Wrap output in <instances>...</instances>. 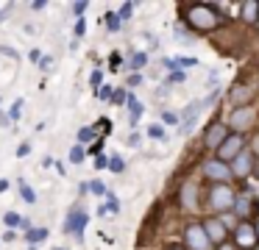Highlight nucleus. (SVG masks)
<instances>
[{
  "label": "nucleus",
  "mask_w": 259,
  "mask_h": 250,
  "mask_svg": "<svg viewBox=\"0 0 259 250\" xmlns=\"http://www.w3.org/2000/svg\"><path fill=\"white\" fill-rule=\"evenodd\" d=\"M184 22L198 33H212L220 25H226V17L220 14V9L214 3H190L187 9H181Z\"/></svg>",
  "instance_id": "f257e3e1"
},
{
  "label": "nucleus",
  "mask_w": 259,
  "mask_h": 250,
  "mask_svg": "<svg viewBox=\"0 0 259 250\" xmlns=\"http://www.w3.org/2000/svg\"><path fill=\"white\" fill-rule=\"evenodd\" d=\"M206 206L212 211H231L234 209V203H237V194H234V189L229 186V183H212L209 186V192H206Z\"/></svg>",
  "instance_id": "f03ea898"
},
{
  "label": "nucleus",
  "mask_w": 259,
  "mask_h": 250,
  "mask_svg": "<svg viewBox=\"0 0 259 250\" xmlns=\"http://www.w3.org/2000/svg\"><path fill=\"white\" fill-rule=\"evenodd\" d=\"M201 172L209 178L212 183H229L231 178H234V170H231V164H226V161L220 159H206L201 164Z\"/></svg>",
  "instance_id": "7ed1b4c3"
},
{
  "label": "nucleus",
  "mask_w": 259,
  "mask_h": 250,
  "mask_svg": "<svg viewBox=\"0 0 259 250\" xmlns=\"http://www.w3.org/2000/svg\"><path fill=\"white\" fill-rule=\"evenodd\" d=\"M184 242L190 250H214L212 239L203 231V222H190V225L184 228Z\"/></svg>",
  "instance_id": "20e7f679"
},
{
  "label": "nucleus",
  "mask_w": 259,
  "mask_h": 250,
  "mask_svg": "<svg viewBox=\"0 0 259 250\" xmlns=\"http://www.w3.org/2000/svg\"><path fill=\"white\" fill-rule=\"evenodd\" d=\"M242 150H245V136H242V133H231V136L226 139L223 144H220V150H218V156H214V159L231 164V161H234L237 156L242 153Z\"/></svg>",
  "instance_id": "39448f33"
},
{
  "label": "nucleus",
  "mask_w": 259,
  "mask_h": 250,
  "mask_svg": "<svg viewBox=\"0 0 259 250\" xmlns=\"http://www.w3.org/2000/svg\"><path fill=\"white\" fill-rule=\"evenodd\" d=\"M229 136H231L229 125L218 120V122H212V125L206 128V133H203V144H206L209 150H214V153H218V150H220V144H223Z\"/></svg>",
  "instance_id": "423d86ee"
},
{
  "label": "nucleus",
  "mask_w": 259,
  "mask_h": 250,
  "mask_svg": "<svg viewBox=\"0 0 259 250\" xmlns=\"http://www.w3.org/2000/svg\"><path fill=\"white\" fill-rule=\"evenodd\" d=\"M87 222H90L87 211H81V209H70V214H67V220H64L62 231H64V233H73L75 239H84Z\"/></svg>",
  "instance_id": "0eeeda50"
},
{
  "label": "nucleus",
  "mask_w": 259,
  "mask_h": 250,
  "mask_svg": "<svg viewBox=\"0 0 259 250\" xmlns=\"http://www.w3.org/2000/svg\"><path fill=\"white\" fill-rule=\"evenodd\" d=\"M234 244L237 250H253L259 244V236H256V228L251 222H240L234 231Z\"/></svg>",
  "instance_id": "6e6552de"
},
{
  "label": "nucleus",
  "mask_w": 259,
  "mask_h": 250,
  "mask_svg": "<svg viewBox=\"0 0 259 250\" xmlns=\"http://www.w3.org/2000/svg\"><path fill=\"white\" fill-rule=\"evenodd\" d=\"M251 122H253V109H251V106H242V109H231L229 111V131L231 133L248 131Z\"/></svg>",
  "instance_id": "1a4fd4ad"
},
{
  "label": "nucleus",
  "mask_w": 259,
  "mask_h": 250,
  "mask_svg": "<svg viewBox=\"0 0 259 250\" xmlns=\"http://www.w3.org/2000/svg\"><path fill=\"white\" fill-rule=\"evenodd\" d=\"M203 231H206L209 239H212L214 247H218V244H223L226 236H229V228H226L223 217H206V220H203Z\"/></svg>",
  "instance_id": "9d476101"
},
{
  "label": "nucleus",
  "mask_w": 259,
  "mask_h": 250,
  "mask_svg": "<svg viewBox=\"0 0 259 250\" xmlns=\"http://www.w3.org/2000/svg\"><path fill=\"white\" fill-rule=\"evenodd\" d=\"M253 100V86H245V83H237V86L229 89V103L234 109H242V106H251Z\"/></svg>",
  "instance_id": "9b49d317"
},
{
  "label": "nucleus",
  "mask_w": 259,
  "mask_h": 250,
  "mask_svg": "<svg viewBox=\"0 0 259 250\" xmlns=\"http://www.w3.org/2000/svg\"><path fill=\"white\" fill-rule=\"evenodd\" d=\"M253 164H256L253 153H251V150H242V153L237 156L234 161H231V170H234V178H248V172H253Z\"/></svg>",
  "instance_id": "f8f14e48"
},
{
  "label": "nucleus",
  "mask_w": 259,
  "mask_h": 250,
  "mask_svg": "<svg viewBox=\"0 0 259 250\" xmlns=\"http://www.w3.org/2000/svg\"><path fill=\"white\" fill-rule=\"evenodd\" d=\"M201 109H203L201 100H192V103L184 109V114H181V133H190L192 128H195V120L201 117Z\"/></svg>",
  "instance_id": "ddd939ff"
},
{
  "label": "nucleus",
  "mask_w": 259,
  "mask_h": 250,
  "mask_svg": "<svg viewBox=\"0 0 259 250\" xmlns=\"http://www.w3.org/2000/svg\"><path fill=\"white\" fill-rule=\"evenodd\" d=\"M251 211H256V200H253V194H237V203H234V214H237V220H242V222H248V214Z\"/></svg>",
  "instance_id": "4468645a"
},
{
  "label": "nucleus",
  "mask_w": 259,
  "mask_h": 250,
  "mask_svg": "<svg viewBox=\"0 0 259 250\" xmlns=\"http://www.w3.org/2000/svg\"><path fill=\"white\" fill-rule=\"evenodd\" d=\"M181 209L184 211H195L198 209V186L192 181H187L181 186Z\"/></svg>",
  "instance_id": "2eb2a0df"
},
{
  "label": "nucleus",
  "mask_w": 259,
  "mask_h": 250,
  "mask_svg": "<svg viewBox=\"0 0 259 250\" xmlns=\"http://www.w3.org/2000/svg\"><path fill=\"white\" fill-rule=\"evenodd\" d=\"M240 20L245 25H256L259 22V0H245L240 6Z\"/></svg>",
  "instance_id": "dca6fc26"
},
{
  "label": "nucleus",
  "mask_w": 259,
  "mask_h": 250,
  "mask_svg": "<svg viewBox=\"0 0 259 250\" xmlns=\"http://www.w3.org/2000/svg\"><path fill=\"white\" fill-rule=\"evenodd\" d=\"M125 106H128V114H131V117H128V122H131V125H137V120H140L142 111H145V109H142V103L134 97V94H128V103H125Z\"/></svg>",
  "instance_id": "f3484780"
},
{
  "label": "nucleus",
  "mask_w": 259,
  "mask_h": 250,
  "mask_svg": "<svg viewBox=\"0 0 259 250\" xmlns=\"http://www.w3.org/2000/svg\"><path fill=\"white\" fill-rule=\"evenodd\" d=\"M48 239V228H31L28 233H25V242L31 244V247H36V244H42Z\"/></svg>",
  "instance_id": "a211bd4d"
},
{
  "label": "nucleus",
  "mask_w": 259,
  "mask_h": 250,
  "mask_svg": "<svg viewBox=\"0 0 259 250\" xmlns=\"http://www.w3.org/2000/svg\"><path fill=\"white\" fill-rule=\"evenodd\" d=\"M98 131H95V128H90V125H87V128H81V131H78V144H95L98 142Z\"/></svg>",
  "instance_id": "6ab92c4d"
},
{
  "label": "nucleus",
  "mask_w": 259,
  "mask_h": 250,
  "mask_svg": "<svg viewBox=\"0 0 259 250\" xmlns=\"http://www.w3.org/2000/svg\"><path fill=\"white\" fill-rule=\"evenodd\" d=\"M148 64V53H134V56H131V59H128V70H142V67H145Z\"/></svg>",
  "instance_id": "aec40b11"
},
{
  "label": "nucleus",
  "mask_w": 259,
  "mask_h": 250,
  "mask_svg": "<svg viewBox=\"0 0 259 250\" xmlns=\"http://www.w3.org/2000/svg\"><path fill=\"white\" fill-rule=\"evenodd\" d=\"M176 67H179L181 72L192 70V67H198V59H195V56H179V59H176Z\"/></svg>",
  "instance_id": "412c9836"
},
{
  "label": "nucleus",
  "mask_w": 259,
  "mask_h": 250,
  "mask_svg": "<svg viewBox=\"0 0 259 250\" xmlns=\"http://www.w3.org/2000/svg\"><path fill=\"white\" fill-rule=\"evenodd\" d=\"M103 22H106L109 31H120V28H123V20H120V14H114V11H109V14L103 17Z\"/></svg>",
  "instance_id": "4be33fe9"
},
{
  "label": "nucleus",
  "mask_w": 259,
  "mask_h": 250,
  "mask_svg": "<svg viewBox=\"0 0 259 250\" xmlns=\"http://www.w3.org/2000/svg\"><path fill=\"white\" fill-rule=\"evenodd\" d=\"M3 222H6L9 231H14L17 225H23V217L17 214V211H6V217H3Z\"/></svg>",
  "instance_id": "5701e85b"
},
{
  "label": "nucleus",
  "mask_w": 259,
  "mask_h": 250,
  "mask_svg": "<svg viewBox=\"0 0 259 250\" xmlns=\"http://www.w3.org/2000/svg\"><path fill=\"white\" fill-rule=\"evenodd\" d=\"M20 117H23V97H17L12 103V109H9V120L12 122H20Z\"/></svg>",
  "instance_id": "b1692460"
},
{
  "label": "nucleus",
  "mask_w": 259,
  "mask_h": 250,
  "mask_svg": "<svg viewBox=\"0 0 259 250\" xmlns=\"http://www.w3.org/2000/svg\"><path fill=\"white\" fill-rule=\"evenodd\" d=\"M17 186H20V194H23V200H25V203H36V192L28 186V183H25V181H20Z\"/></svg>",
  "instance_id": "393cba45"
},
{
  "label": "nucleus",
  "mask_w": 259,
  "mask_h": 250,
  "mask_svg": "<svg viewBox=\"0 0 259 250\" xmlns=\"http://www.w3.org/2000/svg\"><path fill=\"white\" fill-rule=\"evenodd\" d=\"M84 156H87L84 144H75V147L70 150V161H73V164H81V161H84Z\"/></svg>",
  "instance_id": "a878e982"
},
{
  "label": "nucleus",
  "mask_w": 259,
  "mask_h": 250,
  "mask_svg": "<svg viewBox=\"0 0 259 250\" xmlns=\"http://www.w3.org/2000/svg\"><path fill=\"white\" fill-rule=\"evenodd\" d=\"M106 211H109V214H117V211H120V200L117 197H114V192H106Z\"/></svg>",
  "instance_id": "bb28decb"
},
{
  "label": "nucleus",
  "mask_w": 259,
  "mask_h": 250,
  "mask_svg": "<svg viewBox=\"0 0 259 250\" xmlns=\"http://www.w3.org/2000/svg\"><path fill=\"white\" fill-rule=\"evenodd\" d=\"M109 170H112V172H123L125 170V161L120 159V156H112V159H109Z\"/></svg>",
  "instance_id": "cd10ccee"
},
{
  "label": "nucleus",
  "mask_w": 259,
  "mask_h": 250,
  "mask_svg": "<svg viewBox=\"0 0 259 250\" xmlns=\"http://www.w3.org/2000/svg\"><path fill=\"white\" fill-rule=\"evenodd\" d=\"M112 103H114V106H125V103H128V94H125V89H114Z\"/></svg>",
  "instance_id": "c85d7f7f"
},
{
  "label": "nucleus",
  "mask_w": 259,
  "mask_h": 250,
  "mask_svg": "<svg viewBox=\"0 0 259 250\" xmlns=\"http://www.w3.org/2000/svg\"><path fill=\"white\" fill-rule=\"evenodd\" d=\"M148 136L151 139H164V128L159 125V122H153V125L148 128Z\"/></svg>",
  "instance_id": "c756f323"
},
{
  "label": "nucleus",
  "mask_w": 259,
  "mask_h": 250,
  "mask_svg": "<svg viewBox=\"0 0 259 250\" xmlns=\"http://www.w3.org/2000/svg\"><path fill=\"white\" fill-rule=\"evenodd\" d=\"M90 83L95 86V92H98V89L103 86V72H101V70H92V75H90Z\"/></svg>",
  "instance_id": "7c9ffc66"
},
{
  "label": "nucleus",
  "mask_w": 259,
  "mask_h": 250,
  "mask_svg": "<svg viewBox=\"0 0 259 250\" xmlns=\"http://www.w3.org/2000/svg\"><path fill=\"white\" fill-rule=\"evenodd\" d=\"M90 192L98 194V197H106V186H103L101 181H92V183H90Z\"/></svg>",
  "instance_id": "2f4dec72"
},
{
  "label": "nucleus",
  "mask_w": 259,
  "mask_h": 250,
  "mask_svg": "<svg viewBox=\"0 0 259 250\" xmlns=\"http://www.w3.org/2000/svg\"><path fill=\"white\" fill-rule=\"evenodd\" d=\"M98 97H101V100H112L114 97V89L109 86V83H103V86L98 89Z\"/></svg>",
  "instance_id": "473e14b6"
},
{
  "label": "nucleus",
  "mask_w": 259,
  "mask_h": 250,
  "mask_svg": "<svg viewBox=\"0 0 259 250\" xmlns=\"http://www.w3.org/2000/svg\"><path fill=\"white\" fill-rule=\"evenodd\" d=\"M131 14H134V3H123V6H120V20H128Z\"/></svg>",
  "instance_id": "72a5a7b5"
},
{
  "label": "nucleus",
  "mask_w": 259,
  "mask_h": 250,
  "mask_svg": "<svg viewBox=\"0 0 259 250\" xmlns=\"http://www.w3.org/2000/svg\"><path fill=\"white\" fill-rule=\"evenodd\" d=\"M36 67H39L42 72H51V70H53V59H51V56H42V61H39Z\"/></svg>",
  "instance_id": "f704fd0d"
},
{
  "label": "nucleus",
  "mask_w": 259,
  "mask_h": 250,
  "mask_svg": "<svg viewBox=\"0 0 259 250\" xmlns=\"http://www.w3.org/2000/svg\"><path fill=\"white\" fill-rule=\"evenodd\" d=\"M120 64H123V56H120V53L109 56V67H112V70H120Z\"/></svg>",
  "instance_id": "c9c22d12"
},
{
  "label": "nucleus",
  "mask_w": 259,
  "mask_h": 250,
  "mask_svg": "<svg viewBox=\"0 0 259 250\" xmlns=\"http://www.w3.org/2000/svg\"><path fill=\"white\" fill-rule=\"evenodd\" d=\"M87 9H90V3H87V0H78V3H73V14H78V17L84 14Z\"/></svg>",
  "instance_id": "e433bc0d"
},
{
  "label": "nucleus",
  "mask_w": 259,
  "mask_h": 250,
  "mask_svg": "<svg viewBox=\"0 0 259 250\" xmlns=\"http://www.w3.org/2000/svg\"><path fill=\"white\" fill-rule=\"evenodd\" d=\"M101 150H103V139H98L95 144H90V150H87V153L95 156V159H98V156H101Z\"/></svg>",
  "instance_id": "4c0bfd02"
},
{
  "label": "nucleus",
  "mask_w": 259,
  "mask_h": 250,
  "mask_svg": "<svg viewBox=\"0 0 259 250\" xmlns=\"http://www.w3.org/2000/svg\"><path fill=\"white\" fill-rule=\"evenodd\" d=\"M251 153H253V159H259V133L251 136Z\"/></svg>",
  "instance_id": "58836bf2"
},
{
  "label": "nucleus",
  "mask_w": 259,
  "mask_h": 250,
  "mask_svg": "<svg viewBox=\"0 0 259 250\" xmlns=\"http://www.w3.org/2000/svg\"><path fill=\"white\" fill-rule=\"evenodd\" d=\"M167 81H170V83H181V81H187V75L179 70V72H170V78H167Z\"/></svg>",
  "instance_id": "ea45409f"
},
{
  "label": "nucleus",
  "mask_w": 259,
  "mask_h": 250,
  "mask_svg": "<svg viewBox=\"0 0 259 250\" xmlns=\"http://www.w3.org/2000/svg\"><path fill=\"white\" fill-rule=\"evenodd\" d=\"M98 128H101V133H112V122L103 117V120H98Z\"/></svg>",
  "instance_id": "a19ab883"
},
{
  "label": "nucleus",
  "mask_w": 259,
  "mask_h": 250,
  "mask_svg": "<svg viewBox=\"0 0 259 250\" xmlns=\"http://www.w3.org/2000/svg\"><path fill=\"white\" fill-rule=\"evenodd\" d=\"M28 153H31V144H28V142H23V144L17 147V159H25Z\"/></svg>",
  "instance_id": "79ce46f5"
},
{
  "label": "nucleus",
  "mask_w": 259,
  "mask_h": 250,
  "mask_svg": "<svg viewBox=\"0 0 259 250\" xmlns=\"http://www.w3.org/2000/svg\"><path fill=\"white\" fill-rule=\"evenodd\" d=\"M84 31H87V22L78 20V22H75V36H84Z\"/></svg>",
  "instance_id": "37998d69"
},
{
  "label": "nucleus",
  "mask_w": 259,
  "mask_h": 250,
  "mask_svg": "<svg viewBox=\"0 0 259 250\" xmlns=\"http://www.w3.org/2000/svg\"><path fill=\"white\" fill-rule=\"evenodd\" d=\"M162 64H164V70H170V72H176V70H179V67H176V59H164Z\"/></svg>",
  "instance_id": "c03bdc74"
},
{
  "label": "nucleus",
  "mask_w": 259,
  "mask_h": 250,
  "mask_svg": "<svg viewBox=\"0 0 259 250\" xmlns=\"http://www.w3.org/2000/svg\"><path fill=\"white\" fill-rule=\"evenodd\" d=\"M28 59L34 61V64H39V61H42V53H39V50L34 47V50H31V53H28Z\"/></svg>",
  "instance_id": "a18cd8bd"
},
{
  "label": "nucleus",
  "mask_w": 259,
  "mask_h": 250,
  "mask_svg": "<svg viewBox=\"0 0 259 250\" xmlns=\"http://www.w3.org/2000/svg\"><path fill=\"white\" fill-rule=\"evenodd\" d=\"M95 167H98V170H103V167H109V159H106V156H98V159H95Z\"/></svg>",
  "instance_id": "49530a36"
},
{
  "label": "nucleus",
  "mask_w": 259,
  "mask_h": 250,
  "mask_svg": "<svg viewBox=\"0 0 259 250\" xmlns=\"http://www.w3.org/2000/svg\"><path fill=\"white\" fill-rule=\"evenodd\" d=\"M128 86H142V75H137V72H134V75L128 78Z\"/></svg>",
  "instance_id": "de8ad7c7"
},
{
  "label": "nucleus",
  "mask_w": 259,
  "mask_h": 250,
  "mask_svg": "<svg viewBox=\"0 0 259 250\" xmlns=\"http://www.w3.org/2000/svg\"><path fill=\"white\" fill-rule=\"evenodd\" d=\"M0 53H6V56H12V59H20V56H17V50L6 47V44H0Z\"/></svg>",
  "instance_id": "09e8293b"
},
{
  "label": "nucleus",
  "mask_w": 259,
  "mask_h": 250,
  "mask_svg": "<svg viewBox=\"0 0 259 250\" xmlns=\"http://www.w3.org/2000/svg\"><path fill=\"white\" fill-rule=\"evenodd\" d=\"M162 120H164V122H181L179 117H176V114H170V111H164V114H162Z\"/></svg>",
  "instance_id": "8fccbe9b"
},
{
  "label": "nucleus",
  "mask_w": 259,
  "mask_h": 250,
  "mask_svg": "<svg viewBox=\"0 0 259 250\" xmlns=\"http://www.w3.org/2000/svg\"><path fill=\"white\" fill-rule=\"evenodd\" d=\"M45 0H34V3H31V9H34V11H42V9H45Z\"/></svg>",
  "instance_id": "3c124183"
},
{
  "label": "nucleus",
  "mask_w": 259,
  "mask_h": 250,
  "mask_svg": "<svg viewBox=\"0 0 259 250\" xmlns=\"http://www.w3.org/2000/svg\"><path fill=\"white\" fill-rule=\"evenodd\" d=\"M20 228H23V231H25V233H28V231H31V228H34V225H31V220H28V217H23V225H20Z\"/></svg>",
  "instance_id": "603ef678"
},
{
  "label": "nucleus",
  "mask_w": 259,
  "mask_h": 250,
  "mask_svg": "<svg viewBox=\"0 0 259 250\" xmlns=\"http://www.w3.org/2000/svg\"><path fill=\"white\" fill-rule=\"evenodd\" d=\"M14 239H17V233H14V231H6V236H3V242H14Z\"/></svg>",
  "instance_id": "864d4df0"
},
{
  "label": "nucleus",
  "mask_w": 259,
  "mask_h": 250,
  "mask_svg": "<svg viewBox=\"0 0 259 250\" xmlns=\"http://www.w3.org/2000/svg\"><path fill=\"white\" fill-rule=\"evenodd\" d=\"M218 250H237V247L231 242H223V244H218Z\"/></svg>",
  "instance_id": "5fc2aeb1"
},
{
  "label": "nucleus",
  "mask_w": 259,
  "mask_h": 250,
  "mask_svg": "<svg viewBox=\"0 0 259 250\" xmlns=\"http://www.w3.org/2000/svg\"><path fill=\"white\" fill-rule=\"evenodd\" d=\"M9 122H12V120H9V114H0V125H9Z\"/></svg>",
  "instance_id": "6e6d98bb"
},
{
  "label": "nucleus",
  "mask_w": 259,
  "mask_h": 250,
  "mask_svg": "<svg viewBox=\"0 0 259 250\" xmlns=\"http://www.w3.org/2000/svg\"><path fill=\"white\" fill-rule=\"evenodd\" d=\"M9 189V181H0V192H6Z\"/></svg>",
  "instance_id": "4d7b16f0"
},
{
  "label": "nucleus",
  "mask_w": 259,
  "mask_h": 250,
  "mask_svg": "<svg viewBox=\"0 0 259 250\" xmlns=\"http://www.w3.org/2000/svg\"><path fill=\"white\" fill-rule=\"evenodd\" d=\"M253 175L259 178V161H256V164H253Z\"/></svg>",
  "instance_id": "13d9d810"
},
{
  "label": "nucleus",
  "mask_w": 259,
  "mask_h": 250,
  "mask_svg": "<svg viewBox=\"0 0 259 250\" xmlns=\"http://www.w3.org/2000/svg\"><path fill=\"white\" fill-rule=\"evenodd\" d=\"M253 228H256V236H259V220H256V225H253Z\"/></svg>",
  "instance_id": "bf43d9fd"
},
{
  "label": "nucleus",
  "mask_w": 259,
  "mask_h": 250,
  "mask_svg": "<svg viewBox=\"0 0 259 250\" xmlns=\"http://www.w3.org/2000/svg\"><path fill=\"white\" fill-rule=\"evenodd\" d=\"M173 250H184V247H181V244H176V247H173Z\"/></svg>",
  "instance_id": "052dcab7"
},
{
  "label": "nucleus",
  "mask_w": 259,
  "mask_h": 250,
  "mask_svg": "<svg viewBox=\"0 0 259 250\" xmlns=\"http://www.w3.org/2000/svg\"><path fill=\"white\" fill-rule=\"evenodd\" d=\"M253 250H259V244H256V247H253Z\"/></svg>",
  "instance_id": "680f3d73"
},
{
  "label": "nucleus",
  "mask_w": 259,
  "mask_h": 250,
  "mask_svg": "<svg viewBox=\"0 0 259 250\" xmlns=\"http://www.w3.org/2000/svg\"><path fill=\"white\" fill-rule=\"evenodd\" d=\"M56 250H64V247H56Z\"/></svg>",
  "instance_id": "e2e57ef3"
}]
</instances>
